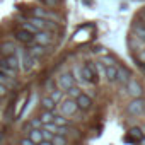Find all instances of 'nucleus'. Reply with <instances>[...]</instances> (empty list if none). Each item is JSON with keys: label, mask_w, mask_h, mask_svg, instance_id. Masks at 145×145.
<instances>
[{"label": "nucleus", "mask_w": 145, "mask_h": 145, "mask_svg": "<svg viewBox=\"0 0 145 145\" xmlns=\"http://www.w3.org/2000/svg\"><path fill=\"white\" fill-rule=\"evenodd\" d=\"M133 58H135V61H142V63H145V48L140 50V51H135V53H133Z\"/></svg>", "instance_id": "29"}, {"label": "nucleus", "mask_w": 145, "mask_h": 145, "mask_svg": "<svg viewBox=\"0 0 145 145\" xmlns=\"http://www.w3.org/2000/svg\"><path fill=\"white\" fill-rule=\"evenodd\" d=\"M50 46H43V44H39V43H33V44H29V48L26 50L33 58H36V60H41L43 56H46L48 53H50V50H48Z\"/></svg>", "instance_id": "5"}, {"label": "nucleus", "mask_w": 145, "mask_h": 145, "mask_svg": "<svg viewBox=\"0 0 145 145\" xmlns=\"http://www.w3.org/2000/svg\"><path fill=\"white\" fill-rule=\"evenodd\" d=\"M41 2H43L44 7H48V9H55V7H58L60 0H41Z\"/></svg>", "instance_id": "30"}, {"label": "nucleus", "mask_w": 145, "mask_h": 145, "mask_svg": "<svg viewBox=\"0 0 145 145\" xmlns=\"http://www.w3.org/2000/svg\"><path fill=\"white\" fill-rule=\"evenodd\" d=\"M92 31H94V24H86L84 27H80V29L74 34V41H77V43L87 41V39L92 36Z\"/></svg>", "instance_id": "8"}, {"label": "nucleus", "mask_w": 145, "mask_h": 145, "mask_svg": "<svg viewBox=\"0 0 145 145\" xmlns=\"http://www.w3.org/2000/svg\"><path fill=\"white\" fill-rule=\"evenodd\" d=\"M41 133H43V140H53V137H55L51 131H48L44 128H41Z\"/></svg>", "instance_id": "31"}, {"label": "nucleus", "mask_w": 145, "mask_h": 145, "mask_svg": "<svg viewBox=\"0 0 145 145\" xmlns=\"http://www.w3.org/2000/svg\"><path fill=\"white\" fill-rule=\"evenodd\" d=\"M16 50H17V46L14 41H2L0 43V56H4V58L9 55H14Z\"/></svg>", "instance_id": "13"}, {"label": "nucleus", "mask_w": 145, "mask_h": 145, "mask_svg": "<svg viewBox=\"0 0 145 145\" xmlns=\"http://www.w3.org/2000/svg\"><path fill=\"white\" fill-rule=\"evenodd\" d=\"M67 137L79 138V137H80V133H79V130H75V128H68V131H67Z\"/></svg>", "instance_id": "32"}, {"label": "nucleus", "mask_w": 145, "mask_h": 145, "mask_svg": "<svg viewBox=\"0 0 145 145\" xmlns=\"http://www.w3.org/2000/svg\"><path fill=\"white\" fill-rule=\"evenodd\" d=\"M125 91H126V94L131 97V99H135V97H143V86L138 82V79H135V77H131L130 80H128V84L125 86Z\"/></svg>", "instance_id": "2"}, {"label": "nucleus", "mask_w": 145, "mask_h": 145, "mask_svg": "<svg viewBox=\"0 0 145 145\" xmlns=\"http://www.w3.org/2000/svg\"><path fill=\"white\" fill-rule=\"evenodd\" d=\"M56 86H58L61 91H65V92H67L70 87H74V86H75V79H74V75H72L70 72H67V74H61V75L58 77Z\"/></svg>", "instance_id": "6"}, {"label": "nucleus", "mask_w": 145, "mask_h": 145, "mask_svg": "<svg viewBox=\"0 0 145 145\" xmlns=\"http://www.w3.org/2000/svg\"><path fill=\"white\" fill-rule=\"evenodd\" d=\"M39 104H41L43 111H53V109H55V106H56V103L50 97V94H48V96H43V97H41V101H39Z\"/></svg>", "instance_id": "16"}, {"label": "nucleus", "mask_w": 145, "mask_h": 145, "mask_svg": "<svg viewBox=\"0 0 145 145\" xmlns=\"http://www.w3.org/2000/svg\"><path fill=\"white\" fill-rule=\"evenodd\" d=\"M51 143H53V145H68L67 137H63V135H55L53 140H51Z\"/></svg>", "instance_id": "27"}, {"label": "nucleus", "mask_w": 145, "mask_h": 145, "mask_svg": "<svg viewBox=\"0 0 145 145\" xmlns=\"http://www.w3.org/2000/svg\"><path fill=\"white\" fill-rule=\"evenodd\" d=\"M0 84H4L5 87H12V86H16V80H14L12 77H7L5 74H2V72H0Z\"/></svg>", "instance_id": "24"}, {"label": "nucleus", "mask_w": 145, "mask_h": 145, "mask_svg": "<svg viewBox=\"0 0 145 145\" xmlns=\"http://www.w3.org/2000/svg\"><path fill=\"white\" fill-rule=\"evenodd\" d=\"M0 99H2V97H0Z\"/></svg>", "instance_id": "39"}, {"label": "nucleus", "mask_w": 145, "mask_h": 145, "mask_svg": "<svg viewBox=\"0 0 145 145\" xmlns=\"http://www.w3.org/2000/svg\"><path fill=\"white\" fill-rule=\"evenodd\" d=\"M67 92H68V97H72V99H77V97L82 94V89H80V87H77V86H74V87H70Z\"/></svg>", "instance_id": "26"}, {"label": "nucleus", "mask_w": 145, "mask_h": 145, "mask_svg": "<svg viewBox=\"0 0 145 145\" xmlns=\"http://www.w3.org/2000/svg\"><path fill=\"white\" fill-rule=\"evenodd\" d=\"M131 77H133V75H131V70H130L126 65H118V75H116V82H118L120 86H123V87H125Z\"/></svg>", "instance_id": "7"}, {"label": "nucleus", "mask_w": 145, "mask_h": 145, "mask_svg": "<svg viewBox=\"0 0 145 145\" xmlns=\"http://www.w3.org/2000/svg\"><path fill=\"white\" fill-rule=\"evenodd\" d=\"M38 145H53V143H51V140H41Z\"/></svg>", "instance_id": "35"}, {"label": "nucleus", "mask_w": 145, "mask_h": 145, "mask_svg": "<svg viewBox=\"0 0 145 145\" xmlns=\"http://www.w3.org/2000/svg\"><path fill=\"white\" fill-rule=\"evenodd\" d=\"M75 103H77L79 109H82V111H89V109L92 108V97H91L89 94H86V92H82V94L75 99Z\"/></svg>", "instance_id": "12"}, {"label": "nucleus", "mask_w": 145, "mask_h": 145, "mask_svg": "<svg viewBox=\"0 0 145 145\" xmlns=\"http://www.w3.org/2000/svg\"><path fill=\"white\" fill-rule=\"evenodd\" d=\"M131 33H133L137 38H140V39L145 41V24L140 22L138 19H133V22H131Z\"/></svg>", "instance_id": "14"}, {"label": "nucleus", "mask_w": 145, "mask_h": 145, "mask_svg": "<svg viewBox=\"0 0 145 145\" xmlns=\"http://www.w3.org/2000/svg\"><path fill=\"white\" fill-rule=\"evenodd\" d=\"M140 143H142V145H145V137H143V138L140 140Z\"/></svg>", "instance_id": "36"}, {"label": "nucleus", "mask_w": 145, "mask_h": 145, "mask_svg": "<svg viewBox=\"0 0 145 145\" xmlns=\"http://www.w3.org/2000/svg\"><path fill=\"white\" fill-rule=\"evenodd\" d=\"M126 113L130 116H142L145 113V99L143 97H135L126 104Z\"/></svg>", "instance_id": "1"}, {"label": "nucleus", "mask_w": 145, "mask_h": 145, "mask_svg": "<svg viewBox=\"0 0 145 145\" xmlns=\"http://www.w3.org/2000/svg\"><path fill=\"white\" fill-rule=\"evenodd\" d=\"M41 128H43V121H41L39 116H38V118H33V120L24 126L26 131H29V130H41Z\"/></svg>", "instance_id": "19"}, {"label": "nucleus", "mask_w": 145, "mask_h": 145, "mask_svg": "<svg viewBox=\"0 0 145 145\" xmlns=\"http://www.w3.org/2000/svg\"><path fill=\"white\" fill-rule=\"evenodd\" d=\"M19 145H36V143H34V142H33L29 137H24V138L19 142Z\"/></svg>", "instance_id": "33"}, {"label": "nucleus", "mask_w": 145, "mask_h": 145, "mask_svg": "<svg viewBox=\"0 0 145 145\" xmlns=\"http://www.w3.org/2000/svg\"><path fill=\"white\" fill-rule=\"evenodd\" d=\"M7 92H9V87H5L4 84H0V97H4Z\"/></svg>", "instance_id": "34"}, {"label": "nucleus", "mask_w": 145, "mask_h": 145, "mask_svg": "<svg viewBox=\"0 0 145 145\" xmlns=\"http://www.w3.org/2000/svg\"><path fill=\"white\" fill-rule=\"evenodd\" d=\"M104 75L109 82H116V75H118V65H109L104 68Z\"/></svg>", "instance_id": "17"}, {"label": "nucleus", "mask_w": 145, "mask_h": 145, "mask_svg": "<svg viewBox=\"0 0 145 145\" xmlns=\"http://www.w3.org/2000/svg\"><path fill=\"white\" fill-rule=\"evenodd\" d=\"M101 61H103V65H104V67L118 65V61H116V58H114L113 55H104V56H101Z\"/></svg>", "instance_id": "25"}, {"label": "nucleus", "mask_w": 145, "mask_h": 145, "mask_svg": "<svg viewBox=\"0 0 145 145\" xmlns=\"http://www.w3.org/2000/svg\"><path fill=\"white\" fill-rule=\"evenodd\" d=\"M142 10H143V12H145V7H143V9H142Z\"/></svg>", "instance_id": "38"}, {"label": "nucleus", "mask_w": 145, "mask_h": 145, "mask_svg": "<svg viewBox=\"0 0 145 145\" xmlns=\"http://www.w3.org/2000/svg\"><path fill=\"white\" fill-rule=\"evenodd\" d=\"M16 39H17L19 43H22V44L29 46V44H33V43H34V34L21 27V29H19L17 33H16Z\"/></svg>", "instance_id": "10"}, {"label": "nucleus", "mask_w": 145, "mask_h": 145, "mask_svg": "<svg viewBox=\"0 0 145 145\" xmlns=\"http://www.w3.org/2000/svg\"><path fill=\"white\" fill-rule=\"evenodd\" d=\"M4 61H5V63H7V65L12 68V70H16V72H17V70H19V67H21V63H19V58H17V55H16V53H14V55H9V56H5V58H4Z\"/></svg>", "instance_id": "18"}, {"label": "nucleus", "mask_w": 145, "mask_h": 145, "mask_svg": "<svg viewBox=\"0 0 145 145\" xmlns=\"http://www.w3.org/2000/svg\"><path fill=\"white\" fill-rule=\"evenodd\" d=\"M50 97H51L56 104H60V103L65 99V91H61V89H60V91H56V89H55V91H51V92H50Z\"/></svg>", "instance_id": "21"}, {"label": "nucleus", "mask_w": 145, "mask_h": 145, "mask_svg": "<svg viewBox=\"0 0 145 145\" xmlns=\"http://www.w3.org/2000/svg\"><path fill=\"white\" fill-rule=\"evenodd\" d=\"M21 27H22V29H26V31H29V33H33V34H36V33L39 31L34 24H31V22H27V21H26V22H22V24H21Z\"/></svg>", "instance_id": "28"}, {"label": "nucleus", "mask_w": 145, "mask_h": 145, "mask_svg": "<svg viewBox=\"0 0 145 145\" xmlns=\"http://www.w3.org/2000/svg\"><path fill=\"white\" fill-rule=\"evenodd\" d=\"M34 43H39L43 46H51L53 44V34L46 31H38L34 34Z\"/></svg>", "instance_id": "11"}, {"label": "nucleus", "mask_w": 145, "mask_h": 145, "mask_svg": "<svg viewBox=\"0 0 145 145\" xmlns=\"http://www.w3.org/2000/svg\"><path fill=\"white\" fill-rule=\"evenodd\" d=\"M79 111V106L75 103V99H72V97H67L60 103V114L70 118V116H74L75 113Z\"/></svg>", "instance_id": "3"}, {"label": "nucleus", "mask_w": 145, "mask_h": 145, "mask_svg": "<svg viewBox=\"0 0 145 145\" xmlns=\"http://www.w3.org/2000/svg\"><path fill=\"white\" fill-rule=\"evenodd\" d=\"M53 123L55 125H58V126H70L72 123H70V120L67 118V116H63V114H55V118H53Z\"/></svg>", "instance_id": "20"}, {"label": "nucleus", "mask_w": 145, "mask_h": 145, "mask_svg": "<svg viewBox=\"0 0 145 145\" xmlns=\"http://www.w3.org/2000/svg\"><path fill=\"white\" fill-rule=\"evenodd\" d=\"M126 44H128V48H130L133 53H135V51H140V50L145 48V41L140 39V38H137L133 33L128 34V38H126Z\"/></svg>", "instance_id": "9"}, {"label": "nucleus", "mask_w": 145, "mask_h": 145, "mask_svg": "<svg viewBox=\"0 0 145 145\" xmlns=\"http://www.w3.org/2000/svg\"><path fill=\"white\" fill-rule=\"evenodd\" d=\"M2 137H4V135H2V133H0V142H2Z\"/></svg>", "instance_id": "37"}, {"label": "nucleus", "mask_w": 145, "mask_h": 145, "mask_svg": "<svg viewBox=\"0 0 145 145\" xmlns=\"http://www.w3.org/2000/svg\"><path fill=\"white\" fill-rule=\"evenodd\" d=\"M80 75H82V80H86L89 84H97V72H96V67L92 63L80 67Z\"/></svg>", "instance_id": "4"}, {"label": "nucleus", "mask_w": 145, "mask_h": 145, "mask_svg": "<svg viewBox=\"0 0 145 145\" xmlns=\"http://www.w3.org/2000/svg\"><path fill=\"white\" fill-rule=\"evenodd\" d=\"M27 137H29L36 145L43 140V133H41V130H29V131H27Z\"/></svg>", "instance_id": "22"}, {"label": "nucleus", "mask_w": 145, "mask_h": 145, "mask_svg": "<svg viewBox=\"0 0 145 145\" xmlns=\"http://www.w3.org/2000/svg\"><path fill=\"white\" fill-rule=\"evenodd\" d=\"M143 137H145L143 130H142L140 126H133V128H130V131H128V137H126V140H128V142H140V140H142Z\"/></svg>", "instance_id": "15"}, {"label": "nucleus", "mask_w": 145, "mask_h": 145, "mask_svg": "<svg viewBox=\"0 0 145 145\" xmlns=\"http://www.w3.org/2000/svg\"><path fill=\"white\" fill-rule=\"evenodd\" d=\"M55 114H56L55 109H53V111H43V113L39 114V118H41V121H43V125H44V123H51L53 118H55Z\"/></svg>", "instance_id": "23"}]
</instances>
